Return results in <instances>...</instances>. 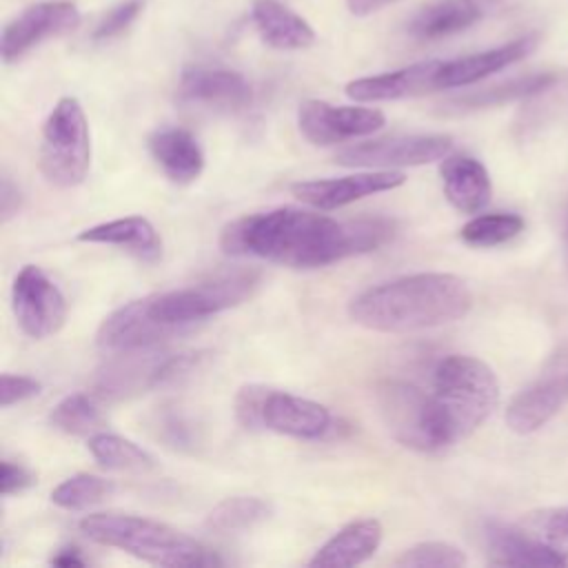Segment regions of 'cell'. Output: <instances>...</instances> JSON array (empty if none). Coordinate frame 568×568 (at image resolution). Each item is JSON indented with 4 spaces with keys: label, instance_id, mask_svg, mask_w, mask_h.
Masks as SVG:
<instances>
[{
    "label": "cell",
    "instance_id": "32",
    "mask_svg": "<svg viewBox=\"0 0 568 568\" xmlns=\"http://www.w3.org/2000/svg\"><path fill=\"white\" fill-rule=\"evenodd\" d=\"M111 490L113 484L109 479L89 473H78L67 477L51 490V501L62 510H87L100 504Z\"/></svg>",
    "mask_w": 568,
    "mask_h": 568
},
{
    "label": "cell",
    "instance_id": "31",
    "mask_svg": "<svg viewBox=\"0 0 568 568\" xmlns=\"http://www.w3.org/2000/svg\"><path fill=\"white\" fill-rule=\"evenodd\" d=\"M524 231V217L517 213H486L468 220L459 237L468 246H479V248H490L510 242Z\"/></svg>",
    "mask_w": 568,
    "mask_h": 568
},
{
    "label": "cell",
    "instance_id": "17",
    "mask_svg": "<svg viewBox=\"0 0 568 568\" xmlns=\"http://www.w3.org/2000/svg\"><path fill=\"white\" fill-rule=\"evenodd\" d=\"M539 42L537 33H526L517 40H510L506 44L459 55L453 60H442L437 69V89H457V87H468L475 84L519 60L530 55Z\"/></svg>",
    "mask_w": 568,
    "mask_h": 568
},
{
    "label": "cell",
    "instance_id": "2",
    "mask_svg": "<svg viewBox=\"0 0 568 568\" xmlns=\"http://www.w3.org/2000/svg\"><path fill=\"white\" fill-rule=\"evenodd\" d=\"M470 308L473 293L453 273L402 275L371 286L348 302L351 320L377 333H410L453 324Z\"/></svg>",
    "mask_w": 568,
    "mask_h": 568
},
{
    "label": "cell",
    "instance_id": "9",
    "mask_svg": "<svg viewBox=\"0 0 568 568\" xmlns=\"http://www.w3.org/2000/svg\"><path fill=\"white\" fill-rule=\"evenodd\" d=\"M375 399L384 426L402 446L422 453L437 450L430 428V393L408 382L388 379L377 386Z\"/></svg>",
    "mask_w": 568,
    "mask_h": 568
},
{
    "label": "cell",
    "instance_id": "4",
    "mask_svg": "<svg viewBox=\"0 0 568 568\" xmlns=\"http://www.w3.org/2000/svg\"><path fill=\"white\" fill-rule=\"evenodd\" d=\"M80 532L95 544L120 548L146 564L169 568L220 566L222 559L182 530L129 513H93L80 519Z\"/></svg>",
    "mask_w": 568,
    "mask_h": 568
},
{
    "label": "cell",
    "instance_id": "23",
    "mask_svg": "<svg viewBox=\"0 0 568 568\" xmlns=\"http://www.w3.org/2000/svg\"><path fill=\"white\" fill-rule=\"evenodd\" d=\"M444 195L462 213L481 211L493 195V184L486 166L464 153L446 155L439 164Z\"/></svg>",
    "mask_w": 568,
    "mask_h": 568
},
{
    "label": "cell",
    "instance_id": "16",
    "mask_svg": "<svg viewBox=\"0 0 568 568\" xmlns=\"http://www.w3.org/2000/svg\"><path fill=\"white\" fill-rule=\"evenodd\" d=\"M568 404V368L548 373L519 390L506 406V426L517 435H530L546 426Z\"/></svg>",
    "mask_w": 568,
    "mask_h": 568
},
{
    "label": "cell",
    "instance_id": "36",
    "mask_svg": "<svg viewBox=\"0 0 568 568\" xmlns=\"http://www.w3.org/2000/svg\"><path fill=\"white\" fill-rule=\"evenodd\" d=\"M268 393L264 384H246L235 395V419L246 430H262V404Z\"/></svg>",
    "mask_w": 568,
    "mask_h": 568
},
{
    "label": "cell",
    "instance_id": "41",
    "mask_svg": "<svg viewBox=\"0 0 568 568\" xmlns=\"http://www.w3.org/2000/svg\"><path fill=\"white\" fill-rule=\"evenodd\" d=\"M395 2L397 0H346V9L357 18H366V16H373Z\"/></svg>",
    "mask_w": 568,
    "mask_h": 568
},
{
    "label": "cell",
    "instance_id": "19",
    "mask_svg": "<svg viewBox=\"0 0 568 568\" xmlns=\"http://www.w3.org/2000/svg\"><path fill=\"white\" fill-rule=\"evenodd\" d=\"M442 60H424L395 71L355 78L344 87V93L355 102H384L415 98L437 89V69Z\"/></svg>",
    "mask_w": 568,
    "mask_h": 568
},
{
    "label": "cell",
    "instance_id": "30",
    "mask_svg": "<svg viewBox=\"0 0 568 568\" xmlns=\"http://www.w3.org/2000/svg\"><path fill=\"white\" fill-rule=\"evenodd\" d=\"M49 422L53 428L75 437H91L102 430V413L87 393H71L62 397L49 413Z\"/></svg>",
    "mask_w": 568,
    "mask_h": 568
},
{
    "label": "cell",
    "instance_id": "39",
    "mask_svg": "<svg viewBox=\"0 0 568 568\" xmlns=\"http://www.w3.org/2000/svg\"><path fill=\"white\" fill-rule=\"evenodd\" d=\"M36 484V477L29 468L20 466V464H11L9 459L2 462V475H0V490L4 497L13 495V493H20L29 486Z\"/></svg>",
    "mask_w": 568,
    "mask_h": 568
},
{
    "label": "cell",
    "instance_id": "20",
    "mask_svg": "<svg viewBox=\"0 0 568 568\" xmlns=\"http://www.w3.org/2000/svg\"><path fill=\"white\" fill-rule=\"evenodd\" d=\"M146 146L160 171L175 184H191L204 171V151L195 135L182 126L153 131Z\"/></svg>",
    "mask_w": 568,
    "mask_h": 568
},
{
    "label": "cell",
    "instance_id": "1",
    "mask_svg": "<svg viewBox=\"0 0 568 568\" xmlns=\"http://www.w3.org/2000/svg\"><path fill=\"white\" fill-rule=\"evenodd\" d=\"M390 237L393 222L384 217L337 222L315 211L280 206L229 222L220 233V248L288 268H322L371 253Z\"/></svg>",
    "mask_w": 568,
    "mask_h": 568
},
{
    "label": "cell",
    "instance_id": "18",
    "mask_svg": "<svg viewBox=\"0 0 568 568\" xmlns=\"http://www.w3.org/2000/svg\"><path fill=\"white\" fill-rule=\"evenodd\" d=\"M501 7L504 0H435L413 16L408 33L417 42L450 38L497 13Z\"/></svg>",
    "mask_w": 568,
    "mask_h": 568
},
{
    "label": "cell",
    "instance_id": "43",
    "mask_svg": "<svg viewBox=\"0 0 568 568\" xmlns=\"http://www.w3.org/2000/svg\"><path fill=\"white\" fill-rule=\"evenodd\" d=\"M566 235H568V220H566Z\"/></svg>",
    "mask_w": 568,
    "mask_h": 568
},
{
    "label": "cell",
    "instance_id": "26",
    "mask_svg": "<svg viewBox=\"0 0 568 568\" xmlns=\"http://www.w3.org/2000/svg\"><path fill=\"white\" fill-rule=\"evenodd\" d=\"M78 240L89 244L118 246L142 262H155L162 255V240L155 226L142 215H126L102 224H93L80 231Z\"/></svg>",
    "mask_w": 568,
    "mask_h": 568
},
{
    "label": "cell",
    "instance_id": "12",
    "mask_svg": "<svg viewBox=\"0 0 568 568\" xmlns=\"http://www.w3.org/2000/svg\"><path fill=\"white\" fill-rule=\"evenodd\" d=\"M384 124L386 115L373 106H335L324 100H304L297 106V129L315 146L366 138Z\"/></svg>",
    "mask_w": 568,
    "mask_h": 568
},
{
    "label": "cell",
    "instance_id": "28",
    "mask_svg": "<svg viewBox=\"0 0 568 568\" xmlns=\"http://www.w3.org/2000/svg\"><path fill=\"white\" fill-rule=\"evenodd\" d=\"M555 82L552 73H530L521 78H513L499 84H490L477 91H470L466 95H459L448 102V106L459 109V111H473V109H488V106H499L513 100L530 98L541 91H546Z\"/></svg>",
    "mask_w": 568,
    "mask_h": 568
},
{
    "label": "cell",
    "instance_id": "42",
    "mask_svg": "<svg viewBox=\"0 0 568 568\" xmlns=\"http://www.w3.org/2000/svg\"><path fill=\"white\" fill-rule=\"evenodd\" d=\"M53 566H64V568H69V566H84L87 561H84V557H82V552H80V548H75V546H64V548H60L55 555H51V559H49Z\"/></svg>",
    "mask_w": 568,
    "mask_h": 568
},
{
    "label": "cell",
    "instance_id": "11",
    "mask_svg": "<svg viewBox=\"0 0 568 568\" xmlns=\"http://www.w3.org/2000/svg\"><path fill=\"white\" fill-rule=\"evenodd\" d=\"M151 302H153V295H144L111 311L98 326V333H95L98 348L113 355L142 351V348H153L166 342L169 337L186 331L158 320L151 311Z\"/></svg>",
    "mask_w": 568,
    "mask_h": 568
},
{
    "label": "cell",
    "instance_id": "38",
    "mask_svg": "<svg viewBox=\"0 0 568 568\" xmlns=\"http://www.w3.org/2000/svg\"><path fill=\"white\" fill-rule=\"evenodd\" d=\"M40 390H42V384L29 375H13V373L0 375V406L2 408H9L24 399H31Z\"/></svg>",
    "mask_w": 568,
    "mask_h": 568
},
{
    "label": "cell",
    "instance_id": "10",
    "mask_svg": "<svg viewBox=\"0 0 568 568\" xmlns=\"http://www.w3.org/2000/svg\"><path fill=\"white\" fill-rule=\"evenodd\" d=\"M80 24V11L69 0H42L22 9L0 38V53L4 64H13L44 40L64 36Z\"/></svg>",
    "mask_w": 568,
    "mask_h": 568
},
{
    "label": "cell",
    "instance_id": "29",
    "mask_svg": "<svg viewBox=\"0 0 568 568\" xmlns=\"http://www.w3.org/2000/svg\"><path fill=\"white\" fill-rule=\"evenodd\" d=\"M89 450L95 462L111 470L124 473H149L155 468V459L135 442L120 437L115 433L98 430L89 437Z\"/></svg>",
    "mask_w": 568,
    "mask_h": 568
},
{
    "label": "cell",
    "instance_id": "24",
    "mask_svg": "<svg viewBox=\"0 0 568 568\" xmlns=\"http://www.w3.org/2000/svg\"><path fill=\"white\" fill-rule=\"evenodd\" d=\"M384 537L379 519L364 517L339 528L328 541H324L315 555L308 559V566L326 568H348L371 559Z\"/></svg>",
    "mask_w": 568,
    "mask_h": 568
},
{
    "label": "cell",
    "instance_id": "27",
    "mask_svg": "<svg viewBox=\"0 0 568 568\" xmlns=\"http://www.w3.org/2000/svg\"><path fill=\"white\" fill-rule=\"evenodd\" d=\"M273 515V506L255 495H235L215 504L206 519L204 528L215 535H233L246 532L260 524H264Z\"/></svg>",
    "mask_w": 568,
    "mask_h": 568
},
{
    "label": "cell",
    "instance_id": "3",
    "mask_svg": "<svg viewBox=\"0 0 568 568\" xmlns=\"http://www.w3.org/2000/svg\"><path fill=\"white\" fill-rule=\"evenodd\" d=\"M499 382L493 368L473 355H448L433 371L430 428L435 448H448L473 435L495 410Z\"/></svg>",
    "mask_w": 568,
    "mask_h": 568
},
{
    "label": "cell",
    "instance_id": "14",
    "mask_svg": "<svg viewBox=\"0 0 568 568\" xmlns=\"http://www.w3.org/2000/svg\"><path fill=\"white\" fill-rule=\"evenodd\" d=\"M178 100L217 111H240L251 104L248 80L226 67H189L178 82Z\"/></svg>",
    "mask_w": 568,
    "mask_h": 568
},
{
    "label": "cell",
    "instance_id": "22",
    "mask_svg": "<svg viewBox=\"0 0 568 568\" xmlns=\"http://www.w3.org/2000/svg\"><path fill=\"white\" fill-rule=\"evenodd\" d=\"M164 355L153 353V348L115 353L95 379V390L102 397H126L140 390L158 388V373Z\"/></svg>",
    "mask_w": 568,
    "mask_h": 568
},
{
    "label": "cell",
    "instance_id": "35",
    "mask_svg": "<svg viewBox=\"0 0 568 568\" xmlns=\"http://www.w3.org/2000/svg\"><path fill=\"white\" fill-rule=\"evenodd\" d=\"M144 0H122L111 7L93 29V40H111L124 33L142 13Z\"/></svg>",
    "mask_w": 568,
    "mask_h": 568
},
{
    "label": "cell",
    "instance_id": "37",
    "mask_svg": "<svg viewBox=\"0 0 568 568\" xmlns=\"http://www.w3.org/2000/svg\"><path fill=\"white\" fill-rule=\"evenodd\" d=\"M155 426H158V437H160L166 446H171V448H175V450H191V448L195 446L193 426H191V422H189L182 413H178V410H164V413L158 417Z\"/></svg>",
    "mask_w": 568,
    "mask_h": 568
},
{
    "label": "cell",
    "instance_id": "6",
    "mask_svg": "<svg viewBox=\"0 0 568 568\" xmlns=\"http://www.w3.org/2000/svg\"><path fill=\"white\" fill-rule=\"evenodd\" d=\"M260 284V273L255 271H237L226 273L206 282H197L193 286L153 293L151 311L158 320L189 328L191 324L204 322L222 311L235 308L246 302Z\"/></svg>",
    "mask_w": 568,
    "mask_h": 568
},
{
    "label": "cell",
    "instance_id": "21",
    "mask_svg": "<svg viewBox=\"0 0 568 568\" xmlns=\"http://www.w3.org/2000/svg\"><path fill=\"white\" fill-rule=\"evenodd\" d=\"M484 539L488 564L493 566H568L566 559L537 541L521 526L488 521Z\"/></svg>",
    "mask_w": 568,
    "mask_h": 568
},
{
    "label": "cell",
    "instance_id": "33",
    "mask_svg": "<svg viewBox=\"0 0 568 568\" xmlns=\"http://www.w3.org/2000/svg\"><path fill=\"white\" fill-rule=\"evenodd\" d=\"M519 526L568 561V504L528 513Z\"/></svg>",
    "mask_w": 568,
    "mask_h": 568
},
{
    "label": "cell",
    "instance_id": "8",
    "mask_svg": "<svg viewBox=\"0 0 568 568\" xmlns=\"http://www.w3.org/2000/svg\"><path fill=\"white\" fill-rule=\"evenodd\" d=\"M16 322L31 339L58 333L67 320V300L60 286L36 264H24L11 284Z\"/></svg>",
    "mask_w": 568,
    "mask_h": 568
},
{
    "label": "cell",
    "instance_id": "15",
    "mask_svg": "<svg viewBox=\"0 0 568 568\" xmlns=\"http://www.w3.org/2000/svg\"><path fill=\"white\" fill-rule=\"evenodd\" d=\"M262 430L295 439H324L333 430V415L320 402L268 386L262 404Z\"/></svg>",
    "mask_w": 568,
    "mask_h": 568
},
{
    "label": "cell",
    "instance_id": "7",
    "mask_svg": "<svg viewBox=\"0 0 568 568\" xmlns=\"http://www.w3.org/2000/svg\"><path fill=\"white\" fill-rule=\"evenodd\" d=\"M453 151V138L444 133H410L377 138L351 144L333 155L342 166L353 169H397L422 166L444 160Z\"/></svg>",
    "mask_w": 568,
    "mask_h": 568
},
{
    "label": "cell",
    "instance_id": "34",
    "mask_svg": "<svg viewBox=\"0 0 568 568\" xmlns=\"http://www.w3.org/2000/svg\"><path fill=\"white\" fill-rule=\"evenodd\" d=\"M468 559L462 548L448 541H422L406 548L395 566L399 568H459Z\"/></svg>",
    "mask_w": 568,
    "mask_h": 568
},
{
    "label": "cell",
    "instance_id": "40",
    "mask_svg": "<svg viewBox=\"0 0 568 568\" xmlns=\"http://www.w3.org/2000/svg\"><path fill=\"white\" fill-rule=\"evenodd\" d=\"M22 193L18 184L9 175H2V186H0V217L7 224L11 217H16L22 209Z\"/></svg>",
    "mask_w": 568,
    "mask_h": 568
},
{
    "label": "cell",
    "instance_id": "25",
    "mask_svg": "<svg viewBox=\"0 0 568 568\" xmlns=\"http://www.w3.org/2000/svg\"><path fill=\"white\" fill-rule=\"evenodd\" d=\"M251 20L260 40L277 51H300L315 42L313 27L280 0H255Z\"/></svg>",
    "mask_w": 568,
    "mask_h": 568
},
{
    "label": "cell",
    "instance_id": "13",
    "mask_svg": "<svg viewBox=\"0 0 568 568\" xmlns=\"http://www.w3.org/2000/svg\"><path fill=\"white\" fill-rule=\"evenodd\" d=\"M406 182V175L395 169H371L364 173L355 175H344V178H328V180H306V182H295L291 186V193L317 209V211H333L342 209L351 202H357L362 197L382 193V191H393Z\"/></svg>",
    "mask_w": 568,
    "mask_h": 568
},
{
    "label": "cell",
    "instance_id": "5",
    "mask_svg": "<svg viewBox=\"0 0 568 568\" xmlns=\"http://www.w3.org/2000/svg\"><path fill=\"white\" fill-rule=\"evenodd\" d=\"M38 164L53 186L71 189L84 182L91 166V133L75 98H60L49 111L42 124Z\"/></svg>",
    "mask_w": 568,
    "mask_h": 568
}]
</instances>
